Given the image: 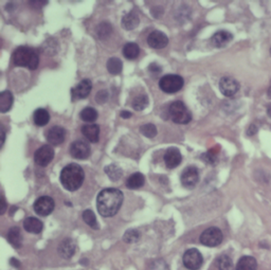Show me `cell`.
I'll return each instance as SVG.
<instances>
[{"mask_svg": "<svg viewBox=\"0 0 271 270\" xmlns=\"http://www.w3.org/2000/svg\"><path fill=\"white\" fill-rule=\"evenodd\" d=\"M123 193L118 189H104L97 197V208L104 217H111L118 213L123 203Z\"/></svg>", "mask_w": 271, "mask_h": 270, "instance_id": "obj_1", "label": "cell"}, {"mask_svg": "<svg viewBox=\"0 0 271 270\" xmlns=\"http://www.w3.org/2000/svg\"><path fill=\"white\" fill-rule=\"evenodd\" d=\"M219 89L221 93L226 97H233V95L240 90V84L235 78L231 76H225L220 79Z\"/></svg>", "mask_w": 271, "mask_h": 270, "instance_id": "obj_12", "label": "cell"}, {"mask_svg": "<svg viewBox=\"0 0 271 270\" xmlns=\"http://www.w3.org/2000/svg\"><path fill=\"white\" fill-rule=\"evenodd\" d=\"M184 81L183 78L178 74H166L161 77L159 82V87L160 89L169 94L176 93L183 87Z\"/></svg>", "mask_w": 271, "mask_h": 270, "instance_id": "obj_5", "label": "cell"}, {"mask_svg": "<svg viewBox=\"0 0 271 270\" xmlns=\"http://www.w3.org/2000/svg\"><path fill=\"white\" fill-rule=\"evenodd\" d=\"M267 114H268V116L271 118V104H269V105L267 106Z\"/></svg>", "mask_w": 271, "mask_h": 270, "instance_id": "obj_44", "label": "cell"}, {"mask_svg": "<svg viewBox=\"0 0 271 270\" xmlns=\"http://www.w3.org/2000/svg\"><path fill=\"white\" fill-rule=\"evenodd\" d=\"M123 64L118 57H111L107 60V70L110 74H119L122 71Z\"/></svg>", "mask_w": 271, "mask_h": 270, "instance_id": "obj_28", "label": "cell"}, {"mask_svg": "<svg viewBox=\"0 0 271 270\" xmlns=\"http://www.w3.org/2000/svg\"><path fill=\"white\" fill-rule=\"evenodd\" d=\"M8 241L14 248H20L23 245V235L18 227H12L8 232Z\"/></svg>", "mask_w": 271, "mask_h": 270, "instance_id": "obj_21", "label": "cell"}, {"mask_svg": "<svg viewBox=\"0 0 271 270\" xmlns=\"http://www.w3.org/2000/svg\"><path fill=\"white\" fill-rule=\"evenodd\" d=\"M95 99H97V102L99 104L105 103L108 100V92H107V90L99 91L98 94H97V97H95Z\"/></svg>", "mask_w": 271, "mask_h": 270, "instance_id": "obj_37", "label": "cell"}, {"mask_svg": "<svg viewBox=\"0 0 271 270\" xmlns=\"http://www.w3.org/2000/svg\"><path fill=\"white\" fill-rule=\"evenodd\" d=\"M149 70L152 73H154V74H158V73H160L162 71V68L160 66H159V65H157V64L154 63V64H151L150 67H149Z\"/></svg>", "mask_w": 271, "mask_h": 270, "instance_id": "obj_39", "label": "cell"}, {"mask_svg": "<svg viewBox=\"0 0 271 270\" xmlns=\"http://www.w3.org/2000/svg\"><path fill=\"white\" fill-rule=\"evenodd\" d=\"M2 136H3V139H2V147H3L5 143V138H6V132H5L4 126H2Z\"/></svg>", "mask_w": 271, "mask_h": 270, "instance_id": "obj_43", "label": "cell"}, {"mask_svg": "<svg viewBox=\"0 0 271 270\" xmlns=\"http://www.w3.org/2000/svg\"><path fill=\"white\" fill-rule=\"evenodd\" d=\"M139 23H140V20H139L138 15L134 12L126 14L122 18V26L126 30H134L135 28L138 27Z\"/></svg>", "mask_w": 271, "mask_h": 270, "instance_id": "obj_25", "label": "cell"}, {"mask_svg": "<svg viewBox=\"0 0 271 270\" xmlns=\"http://www.w3.org/2000/svg\"><path fill=\"white\" fill-rule=\"evenodd\" d=\"M92 89V83L90 79H83L79 82L74 89H72L73 97L76 99H85L87 98Z\"/></svg>", "mask_w": 271, "mask_h": 270, "instance_id": "obj_17", "label": "cell"}, {"mask_svg": "<svg viewBox=\"0 0 271 270\" xmlns=\"http://www.w3.org/2000/svg\"><path fill=\"white\" fill-rule=\"evenodd\" d=\"M111 31H113V28H111L109 23H101L97 29L98 35L101 39L107 38L111 34Z\"/></svg>", "mask_w": 271, "mask_h": 270, "instance_id": "obj_34", "label": "cell"}, {"mask_svg": "<svg viewBox=\"0 0 271 270\" xmlns=\"http://www.w3.org/2000/svg\"><path fill=\"white\" fill-rule=\"evenodd\" d=\"M79 117H81V119L83 121L90 123V122H94L95 120H97L99 115H98V111L95 110L94 108L86 107V108H84L81 111V114H79Z\"/></svg>", "mask_w": 271, "mask_h": 270, "instance_id": "obj_29", "label": "cell"}, {"mask_svg": "<svg viewBox=\"0 0 271 270\" xmlns=\"http://www.w3.org/2000/svg\"><path fill=\"white\" fill-rule=\"evenodd\" d=\"M140 132L148 138H154L157 135V129L154 124H144L140 127Z\"/></svg>", "mask_w": 271, "mask_h": 270, "instance_id": "obj_36", "label": "cell"}, {"mask_svg": "<svg viewBox=\"0 0 271 270\" xmlns=\"http://www.w3.org/2000/svg\"><path fill=\"white\" fill-rule=\"evenodd\" d=\"M121 117L123 119H129L132 117V113H130V111H126V110H123L121 113Z\"/></svg>", "mask_w": 271, "mask_h": 270, "instance_id": "obj_41", "label": "cell"}, {"mask_svg": "<svg viewBox=\"0 0 271 270\" xmlns=\"http://www.w3.org/2000/svg\"><path fill=\"white\" fill-rule=\"evenodd\" d=\"M24 228L26 231L30 232V233H34V234H38L43 231L44 229V224L43 221L39 220L36 217H28L25 219L24 221Z\"/></svg>", "mask_w": 271, "mask_h": 270, "instance_id": "obj_20", "label": "cell"}, {"mask_svg": "<svg viewBox=\"0 0 271 270\" xmlns=\"http://www.w3.org/2000/svg\"><path fill=\"white\" fill-rule=\"evenodd\" d=\"M169 113L171 119L178 124H186L192 120V114L184 105L183 102L177 101L171 104L169 108Z\"/></svg>", "mask_w": 271, "mask_h": 270, "instance_id": "obj_4", "label": "cell"}, {"mask_svg": "<svg viewBox=\"0 0 271 270\" xmlns=\"http://www.w3.org/2000/svg\"><path fill=\"white\" fill-rule=\"evenodd\" d=\"M11 265H13L15 267H19L20 266L18 260H15V259H11Z\"/></svg>", "mask_w": 271, "mask_h": 270, "instance_id": "obj_42", "label": "cell"}, {"mask_svg": "<svg viewBox=\"0 0 271 270\" xmlns=\"http://www.w3.org/2000/svg\"><path fill=\"white\" fill-rule=\"evenodd\" d=\"M199 181L198 170L194 167L186 168L181 174V183L186 189H194Z\"/></svg>", "mask_w": 271, "mask_h": 270, "instance_id": "obj_11", "label": "cell"}, {"mask_svg": "<svg viewBox=\"0 0 271 270\" xmlns=\"http://www.w3.org/2000/svg\"><path fill=\"white\" fill-rule=\"evenodd\" d=\"M90 146L89 143L83 140H76L74 141L70 147V154L73 158L79 159V160H84L90 156Z\"/></svg>", "mask_w": 271, "mask_h": 270, "instance_id": "obj_9", "label": "cell"}, {"mask_svg": "<svg viewBox=\"0 0 271 270\" xmlns=\"http://www.w3.org/2000/svg\"><path fill=\"white\" fill-rule=\"evenodd\" d=\"M13 61L16 66L28 67L30 70H35L38 67L39 57L34 49L30 47H18L13 52Z\"/></svg>", "mask_w": 271, "mask_h": 270, "instance_id": "obj_3", "label": "cell"}, {"mask_svg": "<svg viewBox=\"0 0 271 270\" xmlns=\"http://www.w3.org/2000/svg\"><path fill=\"white\" fill-rule=\"evenodd\" d=\"M82 134L85 138L92 142L97 143L100 139V126L98 124H87L82 127Z\"/></svg>", "mask_w": 271, "mask_h": 270, "instance_id": "obj_19", "label": "cell"}, {"mask_svg": "<svg viewBox=\"0 0 271 270\" xmlns=\"http://www.w3.org/2000/svg\"><path fill=\"white\" fill-rule=\"evenodd\" d=\"M216 266L218 270H233V262L230 257L226 256H220L216 261Z\"/></svg>", "mask_w": 271, "mask_h": 270, "instance_id": "obj_31", "label": "cell"}, {"mask_svg": "<svg viewBox=\"0 0 271 270\" xmlns=\"http://www.w3.org/2000/svg\"><path fill=\"white\" fill-rule=\"evenodd\" d=\"M148 44L153 49H162L168 46L169 38L161 31H153L148 37Z\"/></svg>", "mask_w": 271, "mask_h": 270, "instance_id": "obj_13", "label": "cell"}, {"mask_svg": "<svg viewBox=\"0 0 271 270\" xmlns=\"http://www.w3.org/2000/svg\"><path fill=\"white\" fill-rule=\"evenodd\" d=\"M54 200L49 196H41L36 199L34 202V211L40 216H47L53 212L54 210Z\"/></svg>", "mask_w": 271, "mask_h": 270, "instance_id": "obj_8", "label": "cell"}, {"mask_svg": "<svg viewBox=\"0 0 271 270\" xmlns=\"http://www.w3.org/2000/svg\"><path fill=\"white\" fill-rule=\"evenodd\" d=\"M54 157V151L50 146H43L34 154V161L39 167H47Z\"/></svg>", "mask_w": 271, "mask_h": 270, "instance_id": "obj_10", "label": "cell"}, {"mask_svg": "<svg viewBox=\"0 0 271 270\" xmlns=\"http://www.w3.org/2000/svg\"><path fill=\"white\" fill-rule=\"evenodd\" d=\"M233 38V35L228 31H217L211 38V44L215 48L226 47Z\"/></svg>", "mask_w": 271, "mask_h": 270, "instance_id": "obj_16", "label": "cell"}, {"mask_svg": "<svg viewBox=\"0 0 271 270\" xmlns=\"http://www.w3.org/2000/svg\"><path fill=\"white\" fill-rule=\"evenodd\" d=\"M105 173L108 175V177L111 179V180H114V181H117L121 178L122 176V170L116 165V164H110V165H107L105 168Z\"/></svg>", "mask_w": 271, "mask_h": 270, "instance_id": "obj_30", "label": "cell"}, {"mask_svg": "<svg viewBox=\"0 0 271 270\" xmlns=\"http://www.w3.org/2000/svg\"><path fill=\"white\" fill-rule=\"evenodd\" d=\"M202 158H204L203 160H205L206 162H209V163H211V164L215 163V161H216V156H215L214 154H212L211 152H209V153H206V154L202 155Z\"/></svg>", "mask_w": 271, "mask_h": 270, "instance_id": "obj_38", "label": "cell"}, {"mask_svg": "<svg viewBox=\"0 0 271 270\" xmlns=\"http://www.w3.org/2000/svg\"><path fill=\"white\" fill-rule=\"evenodd\" d=\"M75 249H76L75 243L73 240H71V238H65V240H64L58 246V252L64 259L72 258L75 252Z\"/></svg>", "mask_w": 271, "mask_h": 270, "instance_id": "obj_18", "label": "cell"}, {"mask_svg": "<svg viewBox=\"0 0 271 270\" xmlns=\"http://www.w3.org/2000/svg\"><path fill=\"white\" fill-rule=\"evenodd\" d=\"M270 53H271V49H270Z\"/></svg>", "mask_w": 271, "mask_h": 270, "instance_id": "obj_46", "label": "cell"}, {"mask_svg": "<svg viewBox=\"0 0 271 270\" xmlns=\"http://www.w3.org/2000/svg\"><path fill=\"white\" fill-rule=\"evenodd\" d=\"M140 237V233L138 230L135 229H131V230H127L123 236V240L125 243L127 244H133L135 242H137Z\"/></svg>", "mask_w": 271, "mask_h": 270, "instance_id": "obj_35", "label": "cell"}, {"mask_svg": "<svg viewBox=\"0 0 271 270\" xmlns=\"http://www.w3.org/2000/svg\"><path fill=\"white\" fill-rule=\"evenodd\" d=\"M258 262L253 257L245 256L240 259L236 265V270H257Z\"/></svg>", "mask_w": 271, "mask_h": 270, "instance_id": "obj_22", "label": "cell"}, {"mask_svg": "<svg viewBox=\"0 0 271 270\" xmlns=\"http://www.w3.org/2000/svg\"><path fill=\"white\" fill-rule=\"evenodd\" d=\"M140 53V48L136 43H127L123 48V54L127 59H136Z\"/></svg>", "mask_w": 271, "mask_h": 270, "instance_id": "obj_27", "label": "cell"}, {"mask_svg": "<svg viewBox=\"0 0 271 270\" xmlns=\"http://www.w3.org/2000/svg\"><path fill=\"white\" fill-rule=\"evenodd\" d=\"M83 219L86 224L92 229H99V224L95 218L94 213L91 210H85L83 213Z\"/></svg>", "mask_w": 271, "mask_h": 270, "instance_id": "obj_33", "label": "cell"}, {"mask_svg": "<svg viewBox=\"0 0 271 270\" xmlns=\"http://www.w3.org/2000/svg\"><path fill=\"white\" fill-rule=\"evenodd\" d=\"M182 156L178 149H169L164 155V162L169 169H174L181 163Z\"/></svg>", "mask_w": 271, "mask_h": 270, "instance_id": "obj_15", "label": "cell"}, {"mask_svg": "<svg viewBox=\"0 0 271 270\" xmlns=\"http://www.w3.org/2000/svg\"><path fill=\"white\" fill-rule=\"evenodd\" d=\"M66 131L60 126H53L47 133V140L52 146H59L65 141Z\"/></svg>", "mask_w": 271, "mask_h": 270, "instance_id": "obj_14", "label": "cell"}, {"mask_svg": "<svg viewBox=\"0 0 271 270\" xmlns=\"http://www.w3.org/2000/svg\"><path fill=\"white\" fill-rule=\"evenodd\" d=\"M145 182V178L141 173H134L126 181V186L131 190L140 189Z\"/></svg>", "mask_w": 271, "mask_h": 270, "instance_id": "obj_23", "label": "cell"}, {"mask_svg": "<svg viewBox=\"0 0 271 270\" xmlns=\"http://www.w3.org/2000/svg\"><path fill=\"white\" fill-rule=\"evenodd\" d=\"M149 105V98H148V95L145 94H140L138 95V97H136L133 101V108L137 111H141L143 110L144 108H147Z\"/></svg>", "mask_w": 271, "mask_h": 270, "instance_id": "obj_32", "label": "cell"}, {"mask_svg": "<svg viewBox=\"0 0 271 270\" xmlns=\"http://www.w3.org/2000/svg\"><path fill=\"white\" fill-rule=\"evenodd\" d=\"M268 95L271 98V82H270V85H269V89H268Z\"/></svg>", "mask_w": 271, "mask_h": 270, "instance_id": "obj_45", "label": "cell"}, {"mask_svg": "<svg viewBox=\"0 0 271 270\" xmlns=\"http://www.w3.org/2000/svg\"><path fill=\"white\" fill-rule=\"evenodd\" d=\"M0 202H2V211H0V214L3 215V214H5V212L7 210V203H6V200L4 197H2V201Z\"/></svg>", "mask_w": 271, "mask_h": 270, "instance_id": "obj_40", "label": "cell"}, {"mask_svg": "<svg viewBox=\"0 0 271 270\" xmlns=\"http://www.w3.org/2000/svg\"><path fill=\"white\" fill-rule=\"evenodd\" d=\"M33 121L37 126H45L50 121V115L44 108H38L33 115Z\"/></svg>", "mask_w": 271, "mask_h": 270, "instance_id": "obj_26", "label": "cell"}, {"mask_svg": "<svg viewBox=\"0 0 271 270\" xmlns=\"http://www.w3.org/2000/svg\"><path fill=\"white\" fill-rule=\"evenodd\" d=\"M59 178L62 186L73 192L82 186L85 179V173L78 164L70 163L61 170Z\"/></svg>", "mask_w": 271, "mask_h": 270, "instance_id": "obj_2", "label": "cell"}, {"mask_svg": "<svg viewBox=\"0 0 271 270\" xmlns=\"http://www.w3.org/2000/svg\"><path fill=\"white\" fill-rule=\"evenodd\" d=\"M222 238H224V235H222L220 229L210 227L201 233L200 243L206 247H216L221 244Z\"/></svg>", "mask_w": 271, "mask_h": 270, "instance_id": "obj_6", "label": "cell"}, {"mask_svg": "<svg viewBox=\"0 0 271 270\" xmlns=\"http://www.w3.org/2000/svg\"><path fill=\"white\" fill-rule=\"evenodd\" d=\"M183 265L190 270H197L203 264V258L197 249H189L183 254Z\"/></svg>", "mask_w": 271, "mask_h": 270, "instance_id": "obj_7", "label": "cell"}, {"mask_svg": "<svg viewBox=\"0 0 271 270\" xmlns=\"http://www.w3.org/2000/svg\"><path fill=\"white\" fill-rule=\"evenodd\" d=\"M13 105V94L6 90L0 93V113H7Z\"/></svg>", "mask_w": 271, "mask_h": 270, "instance_id": "obj_24", "label": "cell"}]
</instances>
